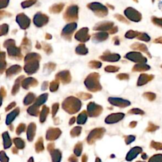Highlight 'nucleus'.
I'll use <instances>...</instances> for the list:
<instances>
[{"label": "nucleus", "mask_w": 162, "mask_h": 162, "mask_svg": "<svg viewBox=\"0 0 162 162\" xmlns=\"http://www.w3.org/2000/svg\"><path fill=\"white\" fill-rule=\"evenodd\" d=\"M124 15L128 20L134 22H139L142 20V14L137 10L132 7H128L124 12Z\"/></svg>", "instance_id": "f257e3e1"}, {"label": "nucleus", "mask_w": 162, "mask_h": 162, "mask_svg": "<svg viewBox=\"0 0 162 162\" xmlns=\"http://www.w3.org/2000/svg\"><path fill=\"white\" fill-rule=\"evenodd\" d=\"M124 58L136 63H146L148 61L147 58L143 56L141 52H137V51L129 52L125 55Z\"/></svg>", "instance_id": "f03ea898"}, {"label": "nucleus", "mask_w": 162, "mask_h": 162, "mask_svg": "<svg viewBox=\"0 0 162 162\" xmlns=\"http://www.w3.org/2000/svg\"><path fill=\"white\" fill-rule=\"evenodd\" d=\"M91 7L93 10L96 12V14L99 15L100 17H105V16L108 15V8L105 6L100 4V3H93L92 4Z\"/></svg>", "instance_id": "7ed1b4c3"}, {"label": "nucleus", "mask_w": 162, "mask_h": 162, "mask_svg": "<svg viewBox=\"0 0 162 162\" xmlns=\"http://www.w3.org/2000/svg\"><path fill=\"white\" fill-rule=\"evenodd\" d=\"M108 101L112 105H115L116 106H118V107H120V108L127 107V106L131 105L130 101H129L128 100L124 99L122 98H110L108 99Z\"/></svg>", "instance_id": "20e7f679"}, {"label": "nucleus", "mask_w": 162, "mask_h": 162, "mask_svg": "<svg viewBox=\"0 0 162 162\" xmlns=\"http://www.w3.org/2000/svg\"><path fill=\"white\" fill-rule=\"evenodd\" d=\"M131 48L133 50L139 51H141V52L144 53L146 54L149 57L151 58V55L150 53L149 52V50H148V48L147 46L143 43H139V42H137V43H134L131 45Z\"/></svg>", "instance_id": "39448f33"}, {"label": "nucleus", "mask_w": 162, "mask_h": 162, "mask_svg": "<svg viewBox=\"0 0 162 162\" xmlns=\"http://www.w3.org/2000/svg\"><path fill=\"white\" fill-rule=\"evenodd\" d=\"M120 55L117 53H111L109 51L105 53L103 56H101V59L109 62H116L120 60Z\"/></svg>", "instance_id": "423d86ee"}, {"label": "nucleus", "mask_w": 162, "mask_h": 162, "mask_svg": "<svg viewBox=\"0 0 162 162\" xmlns=\"http://www.w3.org/2000/svg\"><path fill=\"white\" fill-rule=\"evenodd\" d=\"M125 115L122 113H113V114L110 115L107 118H106V123L107 124H115V123L118 122L119 121L122 120L124 118Z\"/></svg>", "instance_id": "0eeeda50"}, {"label": "nucleus", "mask_w": 162, "mask_h": 162, "mask_svg": "<svg viewBox=\"0 0 162 162\" xmlns=\"http://www.w3.org/2000/svg\"><path fill=\"white\" fill-rule=\"evenodd\" d=\"M142 151V149L140 147H134L132 148L131 150L129 151L127 156H126V160L131 161L133 160L138 156L139 154H140Z\"/></svg>", "instance_id": "6e6552de"}, {"label": "nucleus", "mask_w": 162, "mask_h": 162, "mask_svg": "<svg viewBox=\"0 0 162 162\" xmlns=\"http://www.w3.org/2000/svg\"><path fill=\"white\" fill-rule=\"evenodd\" d=\"M154 78V76L153 75H148L146 74H142L139 76L138 81H137V86H143L144 84H147Z\"/></svg>", "instance_id": "1a4fd4ad"}, {"label": "nucleus", "mask_w": 162, "mask_h": 162, "mask_svg": "<svg viewBox=\"0 0 162 162\" xmlns=\"http://www.w3.org/2000/svg\"><path fill=\"white\" fill-rule=\"evenodd\" d=\"M150 69V66L146 63H136L134 67L132 68L133 72H144Z\"/></svg>", "instance_id": "9d476101"}, {"label": "nucleus", "mask_w": 162, "mask_h": 162, "mask_svg": "<svg viewBox=\"0 0 162 162\" xmlns=\"http://www.w3.org/2000/svg\"><path fill=\"white\" fill-rule=\"evenodd\" d=\"M113 25L114 23L113 22H104L98 25L96 29L99 31H110L113 27Z\"/></svg>", "instance_id": "9b49d317"}, {"label": "nucleus", "mask_w": 162, "mask_h": 162, "mask_svg": "<svg viewBox=\"0 0 162 162\" xmlns=\"http://www.w3.org/2000/svg\"><path fill=\"white\" fill-rule=\"evenodd\" d=\"M140 32L133 31V30H129L125 34V37L129 39H132L134 38H137V37L139 35Z\"/></svg>", "instance_id": "f8f14e48"}, {"label": "nucleus", "mask_w": 162, "mask_h": 162, "mask_svg": "<svg viewBox=\"0 0 162 162\" xmlns=\"http://www.w3.org/2000/svg\"><path fill=\"white\" fill-rule=\"evenodd\" d=\"M137 39L142 41L147 42V43L151 41V37L150 35H149L148 34L145 33V32H140L138 36L137 37Z\"/></svg>", "instance_id": "ddd939ff"}, {"label": "nucleus", "mask_w": 162, "mask_h": 162, "mask_svg": "<svg viewBox=\"0 0 162 162\" xmlns=\"http://www.w3.org/2000/svg\"><path fill=\"white\" fill-rule=\"evenodd\" d=\"M108 38V34L107 32H99L96 35V39L99 41H103Z\"/></svg>", "instance_id": "4468645a"}, {"label": "nucleus", "mask_w": 162, "mask_h": 162, "mask_svg": "<svg viewBox=\"0 0 162 162\" xmlns=\"http://www.w3.org/2000/svg\"><path fill=\"white\" fill-rule=\"evenodd\" d=\"M151 22L153 24L158 27H160L162 28V18L157 17L155 16L151 17Z\"/></svg>", "instance_id": "2eb2a0df"}, {"label": "nucleus", "mask_w": 162, "mask_h": 162, "mask_svg": "<svg viewBox=\"0 0 162 162\" xmlns=\"http://www.w3.org/2000/svg\"><path fill=\"white\" fill-rule=\"evenodd\" d=\"M148 162H162V155L158 154L155 155L152 157Z\"/></svg>", "instance_id": "dca6fc26"}, {"label": "nucleus", "mask_w": 162, "mask_h": 162, "mask_svg": "<svg viewBox=\"0 0 162 162\" xmlns=\"http://www.w3.org/2000/svg\"><path fill=\"white\" fill-rule=\"evenodd\" d=\"M115 17L117 19V20L120 22H122V23H124L125 24H130V22H129V20H127V18H125L124 16L120 15V14H115Z\"/></svg>", "instance_id": "f3484780"}, {"label": "nucleus", "mask_w": 162, "mask_h": 162, "mask_svg": "<svg viewBox=\"0 0 162 162\" xmlns=\"http://www.w3.org/2000/svg\"><path fill=\"white\" fill-rule=\"evenodd\" d=\"M151 147L155 149L156 150H162V143H161V142L152 141L151 142Z\"/></svg>", "instance_id": "a211bd4d"}, {"label": "nucleus", "mask_w": 162, "mask_h": 162, "mask_svg": "<svg viewBox=\"0 0 162 162\" xmlns=\"http://www.w3.org/2000/svg\"><path fill=\"white\" fill-rule=\"evenodd\" d=\"M143 96L150 101H153L156 98V95L153 93H146L143 95Z\"/></svg>", "instance_id": "6ab92c4d"}, {"label": "nucleus", "mask_w": 162, "mask_h": 162, "mask_svg": "<svg viewBox=\"0 0 162 162\" xmlns=\"http://www.w3.org/2000/svg\"><path fill=\"white\" fill-rule=\"evenodd\" d=\"M120 68L116 66H111L109 65L105 68V70L108 72H116L119 70Z\"/></svg>", "instance_id": "aec40b11"}, {"label": "nucleus", "mask_w": 162, "mask_h": 162, "mask_svg": "<svg viewBox=\"0 0 162 162\" xmlns=\"http://www.w3.org/2000/svg\"><path fill=\"white\" fill-rule=\"evenodd\" d=\"M129 113L135 115H144V112L139 108H133L129 111Z\"/></svg>", "instance_id": "412c9836"}, {"label": "nucleus", "mask_w": 162, "mask_h": 162, "mask_svg": "<svg viewBox=\"0 0 162 162\" xmlns=\"http://www.w3.org/2000/svg\"><path fill=\"white\" fill-rule=\"evenodd\" d=\"M135 139V137L134 135H127V136H125V143L127 144V145H129V144H131V142H132L133 141H134Z\"/></svg>", "instance_id": "4be33fe9"}, {"label": "nucleus", "mask_w": 162, "mask_h": 162, "mask_svg": "<svg viewBox=\"0 0 162 162\" xmlns=\"http://www.w3.org/2000/svg\"><path fill=\"white\" fill-rule=\"evenodd\" d=\"M158 129V126L155 125L153 124H151V123H150V124H149L148 127L146 129V131L148 132H153V131L157 130Z\"/></svg>", "instance_id": "5701e85b"}, {"label": "nucleus", "mask_w": 162, "mask_h": 162, "mask_svg": "<svg viewBox=\"0 0 162 162\" xmlns=\"http://www.w3.org/2000/svg\"><path fill=\"white\" fill-rule=\"evenodd\" d=\"M116 77L120 80H128L129 79V76L127 74H120Z\"/></svg>", "instance_id": "b1692460"}, {"label": "nucleus", "mask_w": 162, "mask_h": 162, "mask_svg": "<svg viewBox=\"0 0 162 162\" xmlns=\"http://www.w3.org/2000/svg\"><path fill=\"white\" fill-rule=\"evenodd\" d=\"M113 43H114V44L116 45V46H118V45L120 44V40L119 37L117 36H115L113 37Z\"/></svg>", "instance_id": "393cba45"}, {"label": "nucleus", "mask_w": 162, "mask_h": 162, "mask_svg": "<svg viewBox=\"0 0 162 162\" xmlns=\"http://www.w3.org/2000/svg\"><path fill=\"white\" fill-rule=\"evenodd\" d=\"M118 28L117 26H113L111 29L110 30V34H114L115 33H116V32H118Z\"/></svg>", "instance_id": "a878e982"}, {"label": "nucleus", "mask_w": 162, "mask_h": 162, "mask_svg": "<svg viewBox=\"0 0 162 162\" xmlns=\"http://www.w3.org/2000/svg\"><path fill=\"white\" fill-rule=\"evenodd\" d=\"M154 43H158V44H162V37H158L153 41Z\"/></svg>", "instance_id": "bb28decb"}, {"label": "nucleus", "mask_w": 162, "mask_h": 162, "mask_svg": "<svg viewBox=\"0 0 162 162\" xmlns=\"http://www.w3.org/2000/svg\"><path fill=\"white\" fill-rule=\"evenodd\" d=\"M136 125H137V122H135V121H133V122H131L130 125H129V127H130L131 128H134V127H135Z\"/></svg>", "instance_id": "cd10ccee"}, {"label": "nucleus", "mask_w": 162, "mask_h": 162, "mask_svg": "<svg viewBox=\"0 0 162 162\" xmlns=\"http://www.w3.org/2000/svg\"><path fill=\"white\" fill-rule=\"evenodd\" d=\"M141 157L142 158L143 160H146L147 158H148V156H147V155L146 154V153H142V155H141Z\"/></svg>", "instance_id": "c85d7f7f"}, {"label": "nucleus", "mask_w": 162, "mask_h": 162, "mask_svg": "<svg viewBox=\"0 0 162 162\" xmlns=\"http://www.w3.org/2000/svg\"><path fill=\"white\" fill-rule=\"evenodd\" d=\"M96 162H101V161H100V160H99V159H98H98H97Z\"/></svg>", "instance_id": "c756f323"}, {"label": "nucleus", "mask_w": 162, "mask_h": 162, "mask_svg": "<svg viewBox=\"0 0 162 162\" xmlns=\"http://www.w3.org/2000/svg\"><path fill=\"white\" fill-rule=\"evenodd\" d=\"M136 162H144V161H136Z\"/></svg>", "instance_id": "7c9ffc66"}, {"label": "nucleus", "mask_w": 162, "mask_h": 162, "mask_svg": "<svg viewBox=\"0 0 162 162\" xmlns=\"http://www.w3.org/2000/svg\"><path fill=\"white\" fill-rule=\"evenodd\" d=\"M152 2L154 3V2H155V0H152Z\"/></svg>", "instance_id": "2f4dec72"}]
</instances>
